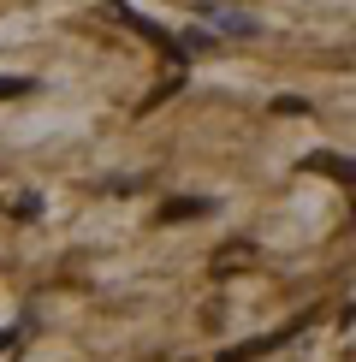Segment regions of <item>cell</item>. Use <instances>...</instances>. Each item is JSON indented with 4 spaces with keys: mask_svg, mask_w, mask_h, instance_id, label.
Returning <instances> with one entry per match:
<instances>
[{
    "mask_svg": "<svg viewBox=\"0 0 356 362\" xmlns=\"http://www.w3.org/2000/svg\"><path fill=\"white\" fill-rule=\"evenodd\" d=\"M309 327V315H297L291 327H273V333H261V339H249V344H232L226 356H214V362H256V356H267V351H285V344L297 339Z\"/></svg>",
    "mask_w": 356,
    "mask_h": 362,
    "instance_id": "1",
    "label": "cell"
},
{
    "mask_svg": "<svg viewBox=\"0 0 356 362\" xmlns=\"http://www.w3.org/2000/svg\"><path fill=\"white\" fill-rule=\"evenodd\" d=\"M309 173H326V178H338V185H356V160H345V155H309Z\"/></svg>",
    "mask_w": 356,
    "mask_h": 362,
    "instance_id": "2",
    "label": "cell"
},
{
    "mask_svg": "<svg viewBox=\"0 0 356 362\" xmlns=\"http://www.w3.org/2000/svg\"><path fill=\"white\" fill-rule=\"evenodd\" d=\"M202 214H208L202 196H172V202L160 208V220H202Z\"/></svg>",
    "mask_w": 356,
    "mask_h": 362,
    "instance_id": "3",
    "label": "cell"
},
{
    "mask_svg": "<svg viewBox=\"0 0 356 362\" xmlns=\"http://www.w3.org/2000/svg\"><path fill=\"white\" fill-rule=\"evenodd\" d=\"M220 30H232V36H256V18H244V12H214Z\"/></svg>",
    "mask_w": 356,
    "mask_h": 362,
    "instance_id": "4",
    "label": "cell"
},
{
    "mask_svg": "<svg viewBox=\"0 0 356 362\" xmlns=\"http://www.w3.org/2000/svg\"><path fill=\"white\" fill-rule=\"evenodd\" d=\"M30 89H36V78H0V101H18Z\"/></svg>",
    "mask_w": 356,
    "mask_h": 362,
    "instance_id": "5",
    "label": "cell"
},
{
    "mask_svg": "<svg viewBox=\"0 0 356 362\" xmlns=\"http://www.w3.org/2000/svg\"><path fill=\"white\" fill-rule=\"evenodd\" d=\"M12 344H18V333H0V351H12Z\"/></svg>",
    "mask_w": 356,
    "mask_h": 362,
    "instance_id": "6",
    "label": "cell"
}]
</instances>
